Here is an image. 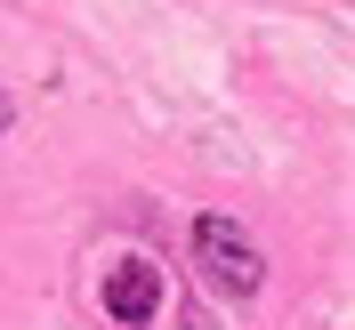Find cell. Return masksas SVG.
Masks as SVG:
<instances>
[{
	"label": "cell",
	"mask_w": 355,
	"mask_h": 330,
	"mask_svg": "<svg viewBox=\"0 0 355 330\" xmlns=\"http://www.w3.org/2000/svg\"><path fill=\"white\" fill-rule=\"evenodd\" d=\"M194 266L226 298H259V282H266V258L250 250V234L234 218H194Z\"/></svg>",
	"instance_id": "1"
},
{
	"label": "cell",
	"mask_w": 355,
	"mask_h": 330,
	"mask_svg": "<svg viewBox=\"0 0 355 330\" xmlns=\"http://www.w3.org/2000/svg\"><path fill=\"white\" fill-rule=\"evenodd\" d=\"M97 298H105V314L121 330H146L162 314V274H154V258H121V266H105V290H97Z\"/></svg>",
	"instance_id": "2"
}]
</instances>
